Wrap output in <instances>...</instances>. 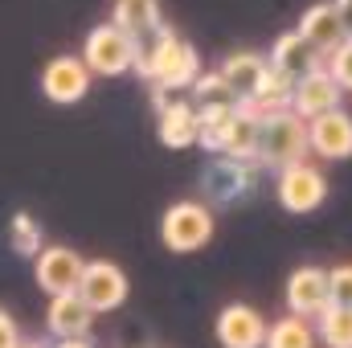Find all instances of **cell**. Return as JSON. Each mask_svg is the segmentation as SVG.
Masks as SVG:
<instances>
[{
    "instance_id": "1",
    "label": "cell",
    "mask_w": 352,
    "mask_h": 348,
    "mask_svg": "<svg viewBox=\"0 0 352 348\" xmlns=\"http://www.w3.org/2000/svg\"><path fill=\"white\" fill-rule=\"evenodd\" d=\"M307 156V123L283 107V111H258V140H254V160L266 168H283Z\"/></svg>"
},
{
    "instance_id": "2",
    "label": "cell",
    "mask_w": 352,
    "mask_h": 348,
    "mask_svg": "<svg viewBox=\"0 0 352 348\" xmlns=\"http://www.w3.org/2000/svg\"><path fill=\"white\" fill-rule=\"evenodd\" d=\"M209 238H213V209H209V205H201V201H176V205L164 209L160 242H164L173 254H192V250H201Z\"/></svg>"
},
{
    "instance_id": "3",
    "label": "cell",
    "mask_w": 352,
    "mask_h": 348,
    "mask_svg": "<svg viewBox=\"0 0 352 348\" xmlns=\"http://www.w3.org/2000/svg\"><path fill=\"white\" fill-rule=\"evenodd\" d=\"M197 74H201L197 50H192L188 41H180L173 29H168L164 41H160L156 54H152V66H148V83L156 90V98H164V94H173V90H184Z\"/></svg>"
},
{
    "instance_id": "4",
    "label": "cell",
    "mask_w": 352,
    "mask_h": 348,
    "mask_svg": "<svg viewBox=\"0 0 352 348\" xmlns=\"http://www.w3.org/2000/svg\"><path fill=\"white\" fill-rule=\"evenodd\" d=\"M82 62H87L90 74H102V78H119L131 70L135 62V45H131V33L123 25H98L90 29L87 45H82Z\"/></svg>"
},
{
    "instance_id": "5",
    "label": "cell",
    "mask_w": 352,
    "mask_h": 348,
    "mask_svg": "<svg viewBox=\"0 0 352 348\" xmlns=\"http://www.w3.org/2000/svg\"><path fill=\"white\" fill-rule=\"evenodd\" d=\"M274 193H278V205L287 213H311L328 197V176L320 173L316 164H307V160H295V164H283L278 168Z\"/></svg>"
},
{
    "instance_id": "6",
    "label": "cell",
    "mask_w": 352,
    "mask_h": 348,
    "mask_svg": "<svg viewBox=\"0 0 352 348\" xmlns=\"http://www.w3.org/2000/svg\"><path fill=\"white\" fill-rule=\"evenodd\" d=\"M78 299L87 303L90 312H115L123 299H127V274L115 266V262L98 259V262H87L82 274H78Z\"/></svg>"
},
{
    "instance_id": "7",
    "label": "cell",
    "mask_w": 352,
    "mask_h": 348,
    "mask_svg": "<svg viewBox=\"0 0 352 348\" xmlns=\"http://www.w3.org/2000/svg\"><path fill=\"white\" fill-rule=\"evenodd\" d=\"M307 123V152L324 156V160H349L352 156V115L332 107L324 115L303 119Z\"/></svg>"
},
{
    "instance_id": "8",
    "label": "cell",
    "mask_w": 352,
    "mask_h": 348,
    "mask_svg": "<svg viewBox=\"0 0 352 348\" xmlns=\"http://www.w3.org/2000/svg\"><path fill=\"white\" fill-rule=\"evenodd\" d=\"M41 90H45V98L50 102H78V98H87L90 90V70L82 58H70V54H58V58H50L45 62V70H41Z\"/></svg>"
},
{
    "instance_id": "9",
    "label": "cell",
    "mask_w": 352,
    "mask_h": 348,
    "mask_svg": "<svg viewBox=\"0 0 352 348\" xmlns=\"http://www.w3.org/2000/svg\"><path fill=\"white\" fill-rule=\"evenodd\" d=\"M82 266H87V259L78 250H70V246H45V250H37L33 274H37V287L41 291L62 295V291H74L78 287Z\"/></svg>"
},
{
    "instance_id": "10",
    "label": "cell",
    "mask_w": 352,
    "mask_h": 348,
    "mask_svg": "<svg viewBox=\"0 0 352 348\" xmlns=\"http://www.w3.org/2000/svg\"><path fill=\"white\" fill-rule=\"evenodd\" d=\"M332 299H328V270L324 266H299V270H291V279H287V312L291 316L311 320Z\"/></svg>"
},
{
    "instance_id": "11",
    "label": "cell",
    "mask_w": 352,
    "mask_h": 348,
    "mask_svg": "<svg viewBox=\"0 0 352 348\" xmlns=\"http://www.w3.org/2000/svg\"><path fill=\"white\" fill-rule=\"evenodd\" d=\"M266 320L250 303H230L217 316V345L221 348H263Z\"/></svg>"
},
{
    "instance_id": "12",
    "label": "cell",
    "mask_w": 352,
    "mask_h": 348,
    "mask_svg": "<svg viewBox=\"0 0 352 348\" xmlns=\"http://www.w3.org/2000/svg\"><path fill=\"white\" fill-rule=\"evenodd\" d=\"M340 94H344V90L336 87V78L320 66V70H311V74L295 78V90H291V111H295L299 119H311V115H324V111L340 107Z\"/></svg>"
},
{
    "instance_id": "13",
    "label": "cell",
    "mask_w": 352,
    "mask_h": 348,
    "mask_svg": "<svg viewBox=\"0 0 352 348\" xmlns=\"http://www.w3.org/2000/svg\"><path fill=\"white\" fill-rule=\"evenodd\" d=\"M250 184H254L250 160H230V156H221V160H213V164L205 168V193H209L213 201H221V205L246 197Z\"/></svg>"
},
{
    "instance_id": "14",
    "label": "cell",
    "mask_w": 352,
    "mask_h": 348,
    "mask_svg": "<svg viewBox=\"0 0 352 348\" xmlns=\"http://www.w3.org/2000/svg\"><path fill=\"white\" fill-rule=\"evenodd\" d=\"M156 111H160V144L164 148H192L197 144V107L192 102H180V98H156Z\"/></svg>"
},
{
    "instance_id": "15",
    "label": "cell",
    "mask_w": 352,
    "mask_h": 348,
    "mask_svg": "<svg viewBox=\"0 0 352 348\" xmlns=\"http://www.w3.org/2000/svg\"><path fill=\"white\" fill-rule=\"evenodd\" d=\"M45 324L58 340L66 336H90V324H94V312L78 299V291H62L50 299V312H45Z\"/></svg>"
},
{
    "instance_id": "16",
    "label": "cell",
    "mask_w": 352,
    "mask_h": 348,
    "mask_svg": "<svg viewBox=\"0 0 352 348\" xmlns=\"http://www.w3.org/2000/svg\"><path fill=\"white\" fill-rule=\"evenodd\" d=\"M270 66L283 70L287 78H303V74H311V70L324 66V54L311 41H303L299 33H283L274 41V50H270Z\"/></svg>"
},
{
    "instance_id": "17",
    "label": "cell",
    "mask_w": 352,
    "mask_h": 348,
    "mask_svg": "<svg viewBox=\"0 0 352 348\" xmlns=\"http://www.w3.org/2000/svg\"><path fill=\"white\" fill-rule=\"evenodd\" d=\"M221 83L234 90V98L238 102H254V94H258V83H263L266 74V58L258 54H250V50H242V54H230L226 62H221Z\"/></svg>"
},
{
    "instance_id": "18",
    "label": "cell",
    "mask_w": 352,
    "mask_h": 348,
    "mask_svg": "<svg viewBox=\"0 0 352 348\" xmlns=\"http://www.w3.org/2000/svg\"><path fill=\"white\" fill-rule=\"evenodd\" d=\"M303 41H311L320 54H328V50H336L349 33H344V25H340V17H336V8L332 4H311L307 12H303V21H299V29H295Z\"/></svg>"
},
{
    "instance_id": "19",
    "label": "cell",
    "mask_w": 352,
    "mask_h": 348,
    "mask_svg": "<svg viewBox=\"0 0 352 348\" xmlns=\"http://www.w3.org/2000/svg\"><path fill=\"white\" fill-rule=\"evenodd\" d=\"M254 140H258V111L250 102H238V111L230 115V127L221 135V152L230 160H254Z\"/></svg>"
},
{
    "instance_id": "20",
    "label": "cell",
    "mask_w": 352,
    "mask_h": 348,
    "mask_svg": "<svg viewBox=\"0 0 352 348\" xmlns=\"http://www.w3.org/2000/svg\"><path fill=\"white\" fill-rule=\"evenodd\" d=\"M115 25H123L131 37L160 29V0H115Z\"/></svg>"
},
{
    "instance_id": "21",
    "label": "cell",
    "mask_w": 352,
    "mask_h": 348,
    "mask_svg": "<svg viewBox=\"0 0 352 348\" xmlns=\"http://www.w3.org/2000/svg\"><path fill=\"white\" fill-rule=\"evenodd\" d=\"M263 348H316V332L303 316H283L266 328Z\"/></svg>"
},
{
    "instance_id": "22",
    "label": "cell",
    "mask_w": 352,
    "mask_h": 348,
    "mask_svg": "<svg viewBox=\"0 0 352 348\" xmlns=\"http://www.w3.org/2000/svg\"><path fill=\"white\" fill-rule=\"evenodd\" d=\"M320 340H324V348H352V307H344V303H328L320 316Z\"/></svg>"
},
{
    "instance_id": "23",
    "label": "cell",
    "mask_w": 352,
    "mask_h": 348,
    "mask_svg": "<svg viewBox=\"0 0 352 348\" xmlns=\"http://www.w3.org/2000/svg\"><path fill=\"white\" fill-rule=\"evenodd\" d=\"M291 90H295V78H287L283 70H274L270 62H266V74L263 83H258V94H254V111H283V107H291Z\"/></svg>"
},
{
    "instance_id": "24",
    "label": "cell",
    "mask_w": 352,
    "mask_h": 348,
    "mask_svg": "<svg viewBox=\"0 0 352 348\" xmlns=\"http://www.w3.org/2000/svg\"><path fill=\"white\" fill-rule=\"evenodd\" d=\"M188 87H192V107H197V111H213V107H238L234 90L221 83V74H217V70H213V74H197Z\"/></svg>"
},
{
    "instance_id": "25",
    "label": "cell",
    "mask_w": 352,
    "mask_h": 348,
    "mask_svg": "<svg viewBox=\"0 0 352 348\" xmlns=\"http://www.w3.org/2000/svg\"><path fill=\"white\" fill-rule=\"evenodd\" d=\"M8 246H12L21 259H37V250H41V226H37L29 213H16V217L8 221Z\"/></svg>"
},
{
    "instance_id": "26",
    "label": "cell",
    "mask_w": 352,
    "mask_h": 348,
    "mask_svg": "<svg viewBox=\"0 0 352 348\" xmlns=\"http://www.w3.org/2000/svg\"><path fill=\"white\" fill-rule=\"evenodd\" d=\"M324 70L336 78V87L340 90H352V37H344L336 50L324 54Z\"/></svg>"
},
{
    "instance_id": "27",
    "label": "cell",
    "mask_w": 352,
    "mask_h": 348,
    "mask_svg": "<svg viewBox=\"0 0 352 348\" xmlns=\"http://www.w3.org/2000/svg\"><path fill=\"white\" fill-rule=\"evenodd\" d=\"M328 299L352 307V262H340L328 270Z\"/></svg>"
},
{
    "instance_id": "28",
    "label": "cell",
    "mask_w": 352,
    "mask_h": 348,
    "mask_svg": "<svg viewBox=\"0 0 352 348\" xmlns=\"http://www.w3.org/2000/svg\"><path fill=\"white\" fill-rule=\"evenodd\" d=\"M21 345V328H16V320L0 307V348H16Z\"/></svg>"
},
{
    "instance_id": "29",
    "label": "cell",
    "mask_w": 352,
    "mask_h": 348,
    "mask_svg": "<svg viewBox=\"0 0 352 348\" xmlns=\"http://www.w3.org/2000/svg\"><path fill=\"white\" fill-rule=\"evenodd\" d=\"M332 8H336V17H340V25H344V33L352 37V0H332Z\"/></svg>"
},
{
    "instance_id": "30",
    "label": "cell",
    "mask_w": 352,
    "mask_h": 348,
    "mask_svg": "<svg viewBox=\"0 0 352 348\" xmlns=\"http://www.w3.org/2000/svg\"><path fill=\"white\" fill-rule=\"evenodd\" d=\"M54 348H94V345H90V336H66V340H58Z\"/></svg>"
},
{
    "instance_id": "31",
    "label": "cell",
    "mask_w": 352,
    "mask_h": 348,
    "mask_svg": "<svg viewBox=\"0 0 352 348\" xmlns=\"http://www.w3.org/2000/svg\"><path fill=\"white\" fill-rule=\"evenodd\" d=\"M16 348H45V345H37V340H21Z\"/></svg>"
}]
</instances>
